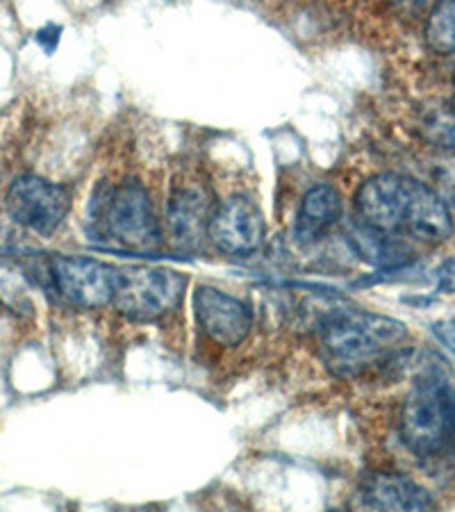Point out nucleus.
<instances>
[{
	"label": "nucleus",
	"mask_w": 455,
	"mask_h": 512,
	"mask_svg": "<svg viewBox=\"0 0 455 512\" xmlns=\"http://www.w3.org/2000/svg\"><path fill=\"white\" fill-rule=\"evenodd\" d=\"M212 201L201 185H185L173 189L167 205V224L173 242L180 246H196L208 235L212 217Z\"/></svg>",
	"instance_id": "11"
},
{
	"label": "nucleus",
	"mask_w": 455,
	"mask_h": 512,
	"mask_svg": "<svg viewBox=\"0 0 455 512\" xmlns=\"http://www.w3.org/2000/svg\"><path fill=\"white\" fill-rule=\"evenodd\" d=\"M453 114H455V96H453Z\"/></svg>",
	"instance_id": "18"
},
{
	"label": "nucleus",
	"mask_w": 455,
	"mask_h": 512,
	"mask_svg": "<svg viewBox=\"0 0 455 512\" xmlns=\"http://www.w3.org/2000/svg\"><path fill=\"white\" fill-rule=\"evenodd\" d=\"M435 280H437V292L455 294V255L437 267Z\"/></svg>",
	"instance_id": "14"
},
{
	"label": "nucleus",
	"mask_w": 455,
	"mask_h": 512,
	"mask_svg": "<svg viewBox=\"0 0 455 512\" xmlns=\"http://www.w3.org/2000/svg\"><path fill=\"white\" fill-rule=\"evenodd\" d=\"M426 41L435 53L455 55V0H437L426 23Z\"/></svg>",
	"instance_id": "13"
},
{
	"label": "nucleus",
	"mask_w": 455,
	"mask_h": 512,
	"mask_svg": "<svg viewBox=\"0 0 455 512\" xmlns=\"http://www.w3.org/2000/svg\"><path fill=\"white\" fill-rule=\"evenodd\" d=\"M353 506L362 510H430L435 499L426 487L403 474H371L360 483Z\"/></svg>",
	"instance_id": "10"
},
{
	"label": "nucleus",
	"mask_w": 455,
	"mask_h": 512,
	"mask_svg": "<svg viewBox=\"0 0 455 512\" xmlns=\"http://www.w3.org/2000/svg\"><path fill=\"white\" fill-rule=\"evenodd\" d=\"M194 317L201 333L221 346L242 344L253 324L244 301L205 285L194 292Z\"/></svg>",
	"instance_id": "9"
},
{
	"label": "nucleus",
	"mask_w": 455,
	"mask_h": 512,
	"mask_svg": "<svg viewBox=\"0 0 455 512\" xmlns=\"http://www.w3.org/2000/svg\"><path fill=\"white\" fill-rule=\"evenodd\" d=\"M210 242L226 255H251L262 249L267 224L258 205L248 196H228L212 210Z\"/></svg>",
	"instance_id": "8"
},
{
	"label": "nucleus",
	"mask_w": 455,
	"mask_h": 512,
	"mask_svg": "<svg viewBox=\"0 0 455 512\" xmlns=\"http://www.w3.org/2000/svg\"><path fill=\"white\" fill-rule=\"evenodd\" d=\"M344 205L342 194L333 185H317L303 196L299 214H296L294 237L301 244H312L324 237L330 228L339 224Z\"/></svg>",
	"instance_id": "12"
},
{
	"label": "nucleus",
	"mask_w": 455,
	"mask_h": 512,
	"mask_svg": "<svg viewBox=\"0 0 455 512\" xmlns=\"http://www.w3.org/2000/svg\"><path fill=\"white\" fill-rule=\"evenodd\" d=\"M453 321H455V319H453Z\"/></svg>",
	"instance_id": "19"
},
{
	"label": "nucleus",
	"mask_w": 455,
	"mask_h": 512,
	"mask_svg": "<svg viewBox=\"0 0 455 512\" xmlns=\"http://www.w3.org/2000/svg\"><path fill=\"white\" fill-rule=\"evenodd\" d=\"M408 328L399 319L367 310H337L317 326L319 358L339 378L360 376L399 349Z\"/></svg>",
	"instance_id": "2"
},
{
	"label": "nucleus",
	"mask_w": 455,
	"mask_h": 512,
	"mask_svg": "<svg viewBox=\"0 0 455 512\" xmlns=\"http://www.w3.org/2000/svg\"><path fill=\"white\" fill-rule=\"evenodd\" d=\"M71 210V196L62 185L41 176H21L7 189V212L16 224L41 237H51Z\"/></svg>",
	"instance_id": "7"
},
{
	"label": "nucleus",
	"mask_w": 455,
	"mask_h": 512,
	"mask_svg": "<svg viewBox=\"0 0 455 512\" xmlns=\"http://www.w3.org/2000/svg\"><path fill=\"white\" fill-rule=\"evenodd\" d=\"M362 226L417 242H446L453 235L451 208L440 192L403 173H380L355 192Z\"/></svg>",
	"instance_id": "1"
},
{
	"label": "nucleus",
	"mask_w": 455,
	"mask_h": 512,
	"mask_svg": "<svg viewBox=\"0 0 455 512\" xmlns=\"http://www.w3.org/2000/svg\"><path fill=\"white\" fill-rule=\"evenodd\" d=\"M440 187H442V198L449 208H455V167H449L440 173Z\"/></svg>",
	"instance_id": "16"
},
{
	"label": "nucleus",
	"mask_w": 455,
	"mask_h": 512,
	"mask_svg": "<svg viewBox=\"0 0 455 512\" xmlns=\"http://www.w3.org/2000/svg\"><path fill=\"white\" fill-rule=\"evenodd\" d=\"M187 278L171 269L132 267L121 269V280L114 294V305L121 315L135 321H155L171 310L185 294Z\"/></svg>",
	"instance_id": "4"
},
{
	"label": "nucleus",
	"mask_w": 455,
	"mask_h": 512,
	"mask_svg": "<svg viewBox=\"0 0 455 512\" xmlns=\"http://www.w3.org/2000/svg\"><path fill=\"white\" fill-rule=\"evenodd\" d=\"M433 333L455 355V321H437L433 324Z\"/></svg>",
	"instance_id": "15"
},
{
	"label": "nucleus",
	"mask_w": 455,
	"mask_h": 512,
	"mask_svg": "<svg viewBox=\"0 0 455 512\" xmlns=\"http://www.w3.org/2000/svg\"><path fill=\"white\" fill-rule=\"evenodd\" d=\"M55 292L78 310H98L114 301L121 269L94 258L55 255L51 260Z\"/></svg>",
	"instance_id": "6"
},
{
	"label": "nucleus",
	"mask_w": 455,
	"mask_h": 512,
	"mask_svg": "<svg viewBox=\"0 0 455 512\" xmlns=\"http://www.w3.org/2000/svg\"><path fill=\"white\" fill-rule=\"evenodd\" d=\"M387 3H394V5H403V3H408V0H387Z\"/></svg>",
	"instance_id": "17"
},
{
	"label": "nucleus",
	"mask_w": 455,
	"mask_h": 512,
	"mask_svg": "<svg viewBox=\"0 0 455 512\" xmlns=\"http://www.w3.org/2000/svg\"><path fill=\"white\" fill-rule=\"evenodd\" d=\"M399 435L417 458L455 453V387L440 369H430L403 401Z\"/></svg>",
	"instance_id": "3"
},
{
	"label": "nucleus",
	"mask_w": 455,
	"mask_h": 512,
	"mask_svg": "<svg viewBox=\"0 0 455 512\" xmlns=\"http://www.w3.org/2000/svg\"><path fill=\"white\" fill-rule=\"evenodd\" d=\"M103 226L114 242L148 251L160 244V226L151 194L139 183H123L103 203Z\"/></svg>",
	"instance_id": "5"
}]
</instances>
